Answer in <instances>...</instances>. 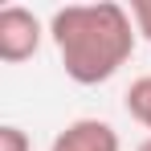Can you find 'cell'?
<instances>
[{
    "mask_svg": "<svg viewBox=\"0 0 151 151\" xmlns=\"http://www.w3.org/2000/svg\"><path fill=\"white\" fill-rule=\"evenodd\" d=\"M49 37L65 78L78 86H102L123 70L135 53L139 29L131 21V8L114 0L98 4H65L49 17Z\"/></svg>",
    "mask_w": 151,
    "mask_h": 151,
    "instance_id": "cell-1",
    "label": "cell"
},
{
    "mask_svg": "<svg viewBox=\"0 0 151 151\" xmlns=\"http://www.w3.org/2000/svg\"><path fill=\"white\" fill-rule=\"evenodd\" d=\"M123 106H127V114H131L139 127H147V131H151V74L135 78V82L127 86Z\"/></svg>",
    "mask_w": 151,
    "mask_h": 151,
    "instance_id": "cell-4",
    "label": "cell"
},
{
    "mask_svg": "<svg viewBox=\"0 0 151 151\" xmlns=\"http://www.w3.org/2000/svg\"><path fill=\"white\" fill-rule=\"evenodd\" d=\"M0 151H33V143L17 123H4L0 127Z\"/></svg>",
    "mask_w": 151,
    "mask_h": 151,
    "instance_id": "cell-5",
    "label": "cell"
},
{
    "mask_svg": "<svg viewBox=\"0 0 151 151\" xmlns=\"http://www.w3.org/2000/svg\"><path fill=\"white\" fill-rule=\"evenodd\" d=\"M135 151H151V139H143V143H139V147H135Z\"/></svg>",
    "mask_w": 151,
    "mask_h": 151,
    "instance_id": "cell-7",
    "label": "cell"
},
{
    "mask_svg": "<svg viewBox=\"0 0 151 151\" xmlns=\"http://www.w3.org/2000/svg\"><path fill=\"white\" fill-rule=\"evenodd\" d=\"M45 29L37 21V12H29L25 4H4L0 8V61L21 65L41 49Z\"/></svg>",
    "mask_w": 151,
    "mask_h": 151,
    "instance_id": "cell-2",
    "label": "cell"
},
{
    "mask_svg": "<svg viewBox=\"0 0 151 151\" xmlns=\"http://www.w3.org/2000/svg\"><path fill=\"white\" fill-rule=\"evenodd\" d=\"M49 151H123V139L106 119H74L53 135Z\"/></svg>",
    "mask_w": 151,
    "mask_h": 151,
    "instance_id": "cell-3",
    "label": "cell"
},
{
    "mask_svg": "<svg viewBox=\"0 0 151 151\" xmlns=\"http://www.w3.org/2000/svg\"><path fill=\"white\" fill-rule=\"evenodd\" d=\"M131 21L139 29V37L151 45V0H131Z\"/></svg>",
    "mask_w": 151,
    "mask_h": 151,
    "instance_id": "cell-6",
    "label": "cell"
}]
</instances>
